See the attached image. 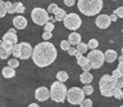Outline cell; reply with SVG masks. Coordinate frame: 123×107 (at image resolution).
<instances>
[{
  "label": "cell",
  "instance_id": "1",
  "mask_svg": "<svg viewBox=\"0 0 123 107\" xmlns=\"http://www.w3.org/2000/svg\"><path fill=\"white\" fill-rule=\"evenodd\" d=\"M56 48L52 43L48 40H44L43 43H39L34 50H32V60L37 67L43 68L49 64H52L56 59Z\"/></svg>",
  "mask_w": 123,
  "mask_h": 107
},
{
  "label": "cell",
  "instance_id": "2",
  "mask_svg": "<svg viewBox=\"0 0 123 107\" xmlns=\"http://www.w3.org/2000/svg\"><path fill=\"white\" fill-rule=\"evenodd\" d=\"M103 8V0H78V9L86 16H95Z\"/></svg>",
  "mask_w": 123,
  "mask_h": 107
},
{
  "label": "cell",
  "instance_id": "3",
  "mask_svg": "<svg viewBox=\"0 0 123 107\" xmlns=\"http://www.w3.org/2000/svg\"><path fill=\"white\" fill-rule=\"evenodd\" d=\"M118 84V79L114 78L112 75H103L99 80V90L100 94L106 98H110L114 94V90L117 88Z\"/></svg>",
  "mask_w": 123,
  "mask_h": 107
},
{
  "label": "cell",
  "instance_id": "4",
  "mask_svg": "<svg viewBox=\"0 0 123 107\" xmlns=\"http://www.w3.org/2000/svg\"><path fill=\"white\" fill-rule=\"evenodd\" d=\"M67 96V87L64 86V82L56 80L51 84V90H49V98L56 103H63Z\"/></svg>",
  "mask_w": 123,
  "mask_h": 107
},
{
  "label": "cell",
  "instance_id": "5",
  "mask_svg": "<svg viewBox=\"0 0 123 107\" xmlns=\"http://www.w3.org/2000/svg\"><path fill=\"white\" fill-rule=\"evenodd\" d=\"M87 59H88L90 64H91V68L94 70H98L103 66L105 63V52L99 51V50H91L88 55H87Z\"/></svg>",
  "mask_w": 123,
  "mask_h": 107
},
{
  "label": "cell",
  "instance_id": "6",
  "mask_svg": "<svg viewBox=\"0 0 123 107\" xmlns=\"http://www.w3.org/2000/svg\"><path fill=\"white\" fill-rule=\"evenodd\" d=\"M84 91L79 87H72V88L67 90V96L66 99L68 101V103L71 104H80L84 99Z\"/></svg>",
  "mask_w": 123,
  "mask_h": 107
},
{
  "label": "cell",
  "instance_id": "7",
  "mask_svg": "<svg viewBox=\"0 0 123 107\" xmlns=\"http://www.w3.org/2000/svg\"><path fill=\"white\" fill-rule=\"evenodd\" d=\"M31 18L34 20L35 24L37 25H44L48 21L49 16H48V11L43 8H34L31 12Z\"/></svg>",
  "mask_w": 123,
  "mask_h": 107
},
{
  "label": "cell",
  "instance_id": "8",
  "mask_svg": "<svg viewBox=\"0 0 123 107\" xmlns=\"http://www.w3.org/2000/svg\"><path fill=\"white\" fill-rule=\"evenodd\" d=\"M63 24H64L66 28L71 31H76L78 28L82 25V19H80L79 15L76 13H67L66 18L63 19Z\"/></svg>",
  "mask_w": 123,
  "mask_h": 107
},
{
  "label": "cell",
  "instance_id": "9",
  "mask_svg": "<svg viewBox=\"0 0 123 107\" xmlns=\"http://www.w3.org/2000/svg\"><path fill=\"white\" fill-rule=\"evenodd\" d=\"M111 18L108 15H98V18H96L95 20V24L98 28H100V30H106V28H108L111 25Z\"/></svg>",
  "mask_w": 123,
  "mask_h": 107
},
{
  "label": "cell",
  "instance_id": "10",
  "mask_svg": "<svg viewBox=\"0 0 123 107\" xmlns=\"http://www.w3.org/2000/svg\"><path fill=\"white\" fill-rule=\"evenodd\" d=\"M32 47H31L30 43L27 42H23L20 43V58L19 59H28L32 56Z\"/></svg>",
  "mask_w": 123,
  "mask_h": 107
},
{
  "label": "cell",
  "instance_id": "11",
  "mask_svg": "<svg viewBox=\"0 0 123 107\" xmlns=\"http://www.w3.org/2000/svg\"><path fill=\"white\" fill-rule=\"evenodd\" d=\"M35 98L39 102H46L49 98V90L47 87H39L35 91Z\"/></svg>",
  "mask_w": 123,
  "mask_h": 107
},
{
  "label": "cell",
  "instance_id": "12",
  "mask_svg": "<svg viewBox=\"0 0 123 107\" xmlns=\"http://www.w3.org/2000/svg\"><path fill=\"white\" fill-rule=\"evenodd\" d=\"M75 56H76V59H78V64L83 68V71H90L91 70V64H90L87 56H83V54H79V52H76Z\"/></svg>",
  "mask_w": 123,
  "mask_h": 107
},
{
  "label": "cell",
  "instance_id": "13",
  "mask_svg": "<svg viewBox=\"0 0 123 107\" xmlns=\"http://www.w3.org/2000/svg\"><path fill=\"white\" fill-rule=\"evenodd\" d=\"M12 23H13V25H15L16 30H24V28L27 27V19H25L24 16H22V15L16 16V18L12 20Z\"/></svg>",
  "mask_w": 123,
  "mask_h": 107
},
{
  "label": "cell",
  "instance_id": "14",
  "mask_svg": "<svg viewBox=\"0 0 123 107\" xmlns=\"http://www.w3.org/2000/svg\"><path fill=\"white\" fill-rule=\"evenodd\" d=\"M3 40H8V42L16 44L18 43V35H16V28H11L8 30V32H6L3 36Z\"/></svg>",
  "mask_w": 123,
  "mask_h": 107
},
{
  "label": "cell",
  "instance_id": "15",
  "mask_svg": "<svg viewBox=\"0 0 123 107\" xmlns=\"http://www.w3.org/2000/svg\"><path fill=\"white\" fill-rule=\"evenodd\" d=\"M25 11V7L23 3H12V6L9 7L8 13H23Z\"/></svg>",
  "mask_w": 123,
  "mask_h": 107
},
{
  "label": "cell",
  "instance_id": "16",
  "mask_svg": "<svg viewBox=\"0 0 123 107\" xmlns=\"http://www.w3.org/2000/svg\"><path fill=\"white\" fill-rule=\"evenodd\" d=\"M117 59H118L117 51H114V50H107V51L105 52V62H107V63H112V62H115Z\"/></svg>",
  "mask_w": 123,
  "mask_h": 107
},
{
  "label": "cell",
  "instance_id": "17",
  "mask_svg": "<svg viewBox=\"0 0 123 107\" xmlns=\"http://www.w3.org/2000/svg\"><path fill=\"white\" fill-rule=\"evenodd\" d=\"M68 42H70L71 46H76L78 43L82 42V36H80V34H78V32H71L70 35H68Z\"/></svg>",
  "mask_w": 123,
  "mask_h": 107
},
{
  "label": "cell",
  "instance_id": "18",
  "mask_svg": "<svg viewBox=\"0 0 123 107\" xmlns=\"http://www.w3.org/2000/svg\"><path fill=\"white\" fill-rule=\"evenodd\" d=\"M1 74H3V76L7 78V79H11V78H13V76L16 75L15 68L11 67V66H7V67H4L3 70H1Z\"/></svg>",
  "mask_w": 123,
  "mask_h": 107
},
{
  "label": "cell",
  "instance_id": "19",
  "mask_svg": "<svg viewBox=\"0 0 123 107\" xmlns=\"http://www.w3.org/2000/svg\"><path fill=\"white\" fill-rule=\"evenodd\" d=\"M92 79H94V76L91 75V72H90V71H83V74L80 75V82L83 83V84L91 83Z\"/></svg>",
  "mask_w": 123,
  "mask_h": 107
},
{
  "label": "cell",
  "instance_id": "20",
  "mask_svg": "<svg viewBox=\"0 0 123 107\" xmlns=\"http://www.w3.org/2000/svg\"><path fill=\"white\" fill-rule=\"evenodd\" d=\"M54 15H55V19H56V21H63V19L66 18V15H67V12H66L64 9L58 8V9H56V12L54 13Z\"/></svg>",
  "mask_w": 123,
  "mask_h": 107
},
{
  "label": "cell",
  "instance_id": "21",
  "mask_svg": "<svg viewBox=\"0 0 123 107\" xmlns=\"http://www.w3.org/2000/svg\"><path fill=\"white\" fill-rule=\"evenodd\" d=\"M11 54L9 51H7L3 46V40H0V59H8V55Z\"/></svg>",
  "mask_w": 123,
  "mask_h": 107
},
{
  "label": "cell",
  "instance_id": "22",
  "mask_svg": "<svg viewBox=\"0 0 123 107\" xmlns=\"http://www.w3.org/2000/svg\"><path fill=\"white\" fill-rule=\"evenodd\" d=\"M87 50H88V46H87L86 43H78L76 44V51L79 52V54H86Z\"/></svg>",
  "mask_w": 123,
  "mask_h": 107
},
{
  "label": "cell",
  "instance_id": "23",
  "mask_svg": "<svg viewBox=\"0 0 123 107\" xmlns=\"http://www.w3.org/2000/svg\"><path fill=\"white\" fill-rule=\"evenodd\" d=\"M11 54H12L15 58H20V43H16V44H13V47H12V51H11Z\"/></svg>",
  "mask_w": 123,
  "mask_h": 107
},
{
  "label": "cell",
  "instance_id": "24",
  "mask_svg": "<svg viewBox=\"0 0 123 107\" xmlns=\"http://www.w3.org/2000/svg\"><path fill=\"white\" fill-rule=\"evenodd\" d=\"M56 79L60 80V82H66V80L68 79V74L66 72V71H59V72L56 74Z\"/></svg>",
  "mask_w": 123,
  "mask_h": 107
},
{
  "label": "cell",
  "instance_id": "25",
  "mask_svg": "<svg viewBox=\"0 0 123 107\" xmlns=\"http://www.w3.org/2000/svg\"><path fill=\"white\" fill-rule=\"evenodd\" d=\"M7 12L8 11H7V7H6V1H1L0 0V18H4Z\"/></svg>",
  "mask_w": 123,
  "mask_h": 107
},
{
  "label": "cell",
  "instance_id": "26",
  "mask_svg": "<svg viewBox=\"0 0 123 107\" xmlns=\"http://www.w3.org/2000/svg\"><path fill=\"white\" fill-rule=\"evenodd\" d=\"M83 91H84V94H86V95H91L92 92H94V87H92L90 83H87L86 86H83Z\"/></svg>",
  "mask_w": 123,
  "mask_h": 107
},
{
  "label": "cell",
  "instance_id": "27",
  "mask_svg": "<svg viewBox=\"0 0 123 107\" xmlns=\"http://www.w3.org/2000/svg\"><path fill=\"white\" fill-rule=\"evenodd\" d=\"M87 46H88V48H91V50H95V48H98L99 43H98V40H96V39H91L88 43H87Z\"/></svg>",
  "mask_w": 123,
  "mask_h": 107
},
{
  "label": "cell",
  "instance_id": "28",
  "mask_svg": "<svg viewBox=\"0 0 123 107\" xmlns=\"http://www.w3.org/2000/svg\"><path fill=\"white\" fill-rule=\"evenodd\" d=\"M70 47H71V44H70L68 40H62V42H60V48L63 50V51H68Z\"/></svg>",
  "mask_w": 123,
  "mask_h": 107
},
{
  "label": "cell",
  "instance_id": "29",
  "mask_svg": "<svg viewBox=\"0 0 123 107\" xmlns=\"http://www.w3.org/2000/svg\"><path fill=\"white\" fill-rule=\"evenodd\" d=\"M3 40V39H1ZM3 46H4V48L7 50V51H12V47H13V43H11V42H8V40H3Z\"/></svg>",
  "mask_w": 123,
  "mask_h": 107
},
{
  "label": "cell",
  "instance_id": "30",
  "mask_svg": "<svg viewBox=\"0 0 123 107\" xmlns=\"http://www.w3.org/2000/svg\"><path fill=\"white\" fill-rule=\"evenodd\" d=\"M8 66H11V67H13V68H18V67H19V60H18V58L9 59V60H8Z\"/></svg>",
  "mask_w": 123,
  "mask_h": 107
},
{
  "label": "cell",
  "instance_id": "31",
  "mask_svg": "<svg viewBox=\"0 0 123 107\" xmlns=\"http://www.w3.org/2000/svg\"><path fill=\"white\" fill-rule=\"evenodd\" d=\"M58 8H59V7L56 6L55 3H51V4L48 6V8H47V11H48V13H55Z\"/></svg>",
  "mask_w": 123,
  "mask_h": 107
},
{
  "label": "cell",
  "instance_id": "32",
  "mask_svg": "<svg viewBox=\"0 0 123 107\" xmlns=\"http://www.w3.org/2000/svg\"><path fill=\"white\" fill-rule=\"evenodd\" d=\"M54 28H55V24L51 23V21H47L46 24H44V31H51V32H52Z\"/></svg>",
  "mask_w": 123,
  "mask_h": 107
},
{
  "label": "cell",
  "instance_id": "33",
  "mask_svg": "<svg viewBox=\"0 0 123 107\" xmlns=\"http://www.w3.org/2000/svg\"><path fill=\"white\" fill-rule=\"evenodd\" d=\"M112 96H115L117 99H122V88L117 87V88L114 90V94H112Z\"/></svg>",
  "mask_w": 123,
  "mask_h": 107
},
{
  "label": "cell",
  "instance_id": "34",
  "mask_svg": "<svg viewBox=\"0 0 123 107\" xmlns=\"http://www.w3.org/2000/svg\"><path fill=\"white\" fill-rule=\"evenodd\" d=\"M42 38H43V40H49L52 38V32H51V31H44Z\"/></svg>",
  "mask_w": 123,
  "mask_h": 107
},
{
  "label": "cell",
  "instance_id": "35",
  "mask_svg": "<svg viewBox=\"0 0 123 107\" xmlns=\"http://www.w3.org/2000/svg\"><path fill=\"white\" fill-rule=\"evenodd\" d=\"M80 106L82 107H91L92 106V101H90V99H83V102L80 103Z\"/></svg>",
  "mask_w": 123,
  "mask_h": 107
},
{
  "label": "cell",
  "instance_id": "36",
  "mask_svg": "<svg viewBox=\"0 0 123 107\" xmlns=\"http://www.w3.org/2000/svg\"><path fill=\"white\" fill-rule=\"evenodd\" d=\"M112 76L117 78V79H119V78H123V76H122V74H120V71L118 70V68H117V70L112 71Z\"/></svg>",
  "mask_w": 123,
  "mask_h": 107
},
{
  "label": "cell",
  "instance_id": "37",
  "mask_svg": "<svg viewBox=\"0 0 123 107\" xmlns=\"http://www.w3.org/2000/svg\"><path fill=\"white\" fill-rule=\"evenodd\" d=\"M114 12L118 15V18H123V7H119V8H117Z\"/></svg>",
  "mask_w": 123,
  "mask_h": 107
},
{
  "label": "cell",
  "instance_id": "38",
  "mask_svg": "<svg viewBox=\"0 0 123 107\" xmlns=\"http://www.w3.org/2000/svg\"><path fill=\"white\" fill-rule=\"evenodd\" d=\"M67 52H68V55H71V56H75V55H76V52H78V51H76V48H74V47L71 46L70 48H68V51H67Z\"/></svg>",
  "mask_w": 123,
  "mask_h": 107
},
{
  "label": "cell",
  "instance_id": "39",
  "mask_svg": "<svg viewBox=\"0 0 123 107\" xmlns=\"http://www.w3.org/2000/svg\"><path fill=\"white\" fill-rule=\"evenodd\" d=\"M63 1H64V4L67 7H72L75 3H76V0H63Z\"/></svg>",
  "mask_w": 123,
  "mask_h": 107
},
{
  "label": "cell",
  "instance_id": "40",
  "mask_svg": "<svg viewBox=\"0 0 123 107\" xmlns=\"http://www.w3.org/2000/svg\"><path fill=\"white\" fill-rule=\"evenodd\" d=\"M117 87H119V88H123V78H119V79H118Z\"/></svg>",
  "mask_w": 123,
  "mask_h": 107
},
{
  "label": "cell",
  "instance_id": "41",
  "mask_svg": "<svg viewBox=\"0 0 123 107\" xmlns=\"http://www.w3.org/2000/svg\"><path fill=\"white\" fill-rule=\"evenodd\" d=\"M118 70L120 71V74H122V76H123V62H119V66H118Z\"/></svg>",
  "mask_w": 123,
  "mask_h": 107
},
{
  "label": "cell",
  "instance_id": "42",
  "mask_svg": "<svg viewBox=\"0 0 123 107\" xmlns=\"http://www.w3.org/2000/svg\"><path fill=\"white\" fill-rule=\"evenodd\" d=\"M110 18H111V21H117V20H118V15H117L115 12L112 13V15H111Z\"/></svg>",
  "mask_w": 123,
  "mask_h": 107
},
{
  "label": "cell",
  "instance_id": "43",
  "mask_svg": "<svg viewBox=\"0 0 123 107\" xmlns=\"http://www.w3.org/2000/svg\"><path fill=\"white\" fill-rule=\"evenodd\" d=\"M48 21H51V23H55L56 21V19H55V16H51V18L48 19Z\"/></svg>",
  "mask_w": 123,
  "mask_h": 107
},
{
  "label": "cell",
  "instance_id": "44",
  "mask_svg": "<svg viewBox=\"0 0 123 107\" xmlns=\"http://www.w3.org/2000/svg\"><path fill=\"white\" fill-rule=\"evenodd\" d=\"M30 107H37V103H30Z\"/></svg>",
  "mask_w": 123,
  "mask_h": 107
},
{
  "label": "cell",
  "instance_id": "45",
  "mask_svg": "<svg viewBox=\"0 0 123 107\" xmlns=\"http://www.w3.org/2000/svg\"><path fill=\"white\" fill-rule=\"evenodd\" d=\"M118 60H119V62H123V54L119 56V58H118Z\"/></svg>",
  "mask_w": 123,
  "mask_h": 107
},
{
  "label": "cell",
  "instance_id": "46",
  "mask_svg": "<svg viewBox=\"0 0 123 107\" xmlns=\"http://www.w3.org/2000/svg\"><path fill=\"white\" fill-rule=\"evenodd\" d=\"M122 99H123V88H122Z\"/></svg>",
  "mask_w": 123,
  "mask_h": 107
},
{
  "label": "cell",
  "instance_id": "47",
  "mask_svg": "<svg viewBox=\"0 0 123 107\" xmlns=\"http://www.w3.org/2000/svg\"><path fill=\"white\" fill-rule=\"evenodd\" d=\"M122 54H123V47H122Z\"/></svg>",
  "mask_w": 123,
  "mask_h": 107
},
{
  "label": "cell",
  "instance_id": "48",
  "mask_svg": "<svg viewBox=\"0 0 123 107\" xmlns=\"http://www.w3.org/2000/svg\"><path fill=\"white\" fill-rule=\"evenodd\" d=\"M112 1H118V0H112Z\"/></svg>",
  "mask_w": 123,
  "mask_h": 107
},
{
  "label": "cell",
  "instance_id": "49",
  "mask_svg": "<svg viewBox=\"0 0 123 107\" xmlns=\"http://www.w3.org/2000/svg\"><path fill=\"white\" fill-rule=\"evenodd\" d=\"M122 32H123V31H122Z\"/></svg>",
  "mask_w": 123,
  "mask_h": 107
}]
</instances>
